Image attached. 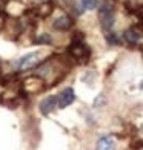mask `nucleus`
<instances>
[{
	"instance_id": "f257e3e1",
	"label": "nucleus",
	"mask_w": 143,
	"mask_h": 150,
	"mask_svg": "<svg viewBox=\"0 0 143 150\" xmlns=\"http://www.w3.org/2000/svg\"><path fill=\"white\" fill-rule=\"evenodd\" d=\"M68 51H69L71 57L74 60H77V61H86L91 57V49L86 46L83 38H74Z\"/></svg>"
},
{
	"instance_id": "f03ea898",
	"label": "nucleus",
	"mask_w": 143,
	"mask_h": 150,
	"mask_svg": "<svg viewBox=\"0 0 143 150\" xmlns=\"http://www.w3.org/2000/svg\"><path fill=\"white\" fill-rule=\"evenodd\" d=\"M99 20H100V25L103 26V29H111L112 25H114V6L111 2H103L99 8Z\"/></svg>"
},
{
	"instance_id": "7ed1b4c3",
	"label": "nucleus",
	"mask_w": 143,
	"mask_h": 150,
	"mask_svg": "<svg viewBox=\"0 0 143 150\" xmlns=\"http://www.w3.org/2000/svg\"><path fill=\"white\" fill-rule=\"evenodd\" d=\"M39 58H40V54L39 52H31V54H25L23 57H20L14 66L17 71H28V69H32L39 64Z\"/></svg>"
},
{
	"instance_id": "20e7f679",
	"label": "nucleus",
	"mask_w": 143,
	"mask_h": 150,
	"mask_svg": "<svg viewBox=\"0 0 143 150\" xmlns=\"http://www.w3.org/2000/svg\"><path fill=\"white\" fill-rule=\"evenodd\" d=\"M57 101H59V107L65 109L76 101V92H74L72 87H65V89L57 95Z\"/></svg>"
},
{
	"instance_id": "39448f33",
	"label": "nucleus",
	"mask_w": 143,
	"mask_h": 150,
	"mask_svg": "<svg viewBox=\"0 0 143 150\" xmlns=\"http://www.w3.org/2000/svg\"><path fill=\"white\" fill-rule=\"evenodd\" d=\"M59 106V101H57V97H54V95H49V97H46L45 100H42V103H40L39 109L40 112L43 115H49L56 110V107Z\"/></svg>"
},
{
	"instance_id": "423d86ee",
	"label": "nucleus",
	"mask_w": 143,
	"mask_h": 150,
	"mask_svg": "<svg viewBox=\"0 0 143 150\" xmlns=\"http://www.w3.org/2000/svg\"><path fill=\"white\" fill-rule=\"evenodd\" d=\"M71 26H72V18L68 14L60 16L59 18L54 20V23H52V28L56 31H68Z\"/></svg>"
},
{
	"instance_id": "0eeeda50",
	"label": "nucleus",
	"mask_w": 143,
	"mask_h": 150,
	"mask_svg": "<svg viewBox=\"0 0 143 150\" xmlns=\"http://www.w3.org/2000/svg\"><path fill=\"white\" fill-rule=\"evenodd\" d=\"M95 150H115V141L109 135L100 136L97 141V146H95Z\"/></svg>"
},
{
	"instance_id": "6e6552de",
	"label": "nucleus",
	"mask_w": 143,
	"mask_h": 150,
	"mask_svg": "<svg viewBox=\"0 0 143 150\" xmlns=\"http://www.w3.org/2000/svg\"><path fill=\"white\" fill-rule=\"evenodd\" d=\"M123 37L125 40L129 43V45H137L139 43V40H140V35H139V32L135 31L134 28H129L123 32Z\"/></svg>"
},
{
	"instance_id": "1a4fd4ad",
	"label": "nucleus",
	"mask_w": 143,
	"mask_h": 150,
	"mask_svg": "<svg viewBox=\"0 0 143 150\" xmlns=\"http://www.w3.org/2000/svg\"><path fill=\"white\" fill-rule=\"evenodd\" d=\"M80 5L83 9H88V11H92L99 6V0H80Z\"/></svg>"
},
{
	"instance_id": "9d476101",
	"label": "nucleus",
	"mask_w": 143,
	"mask_h": 150,
	"mask_svg": "<svg viewBox=\"0 0 143 150\" xmlns=\"http://www.w3.org/2000/svg\"><path fill=\"white\" fill-rule=\"evenodd\" d=\"M51 42H52V40H51V37L48 35V34H43V35H40V37L36 40L37 45H49Z\"/></svg>"
},
{
	"instance_id": "9b49d317",
	"label": "nucleus",
	"mask_w": 143,
	"mask_h": 150,
	"mask_svg": "<svg viewBox=\"0 0 143 150\" xmlns=\"http://www.w3.org/2000/svg\"><path fill=\"white\" fill-rule=\"evenodd\" d=\"M108 43H111V45H119V40H117V35L115 34H108Z\"/></svg>"
},
{
	"instance_id": "f8f14e48",
	"label": "nucleus",
	"mask_w": 143,
	"mask_h": 150,
	"mask_svg": "<svg viewBox=\"0 0 143 150\" xmlns=\"http://www.w3.org/2000/svg\"><path fill=\"white\" fill-rule=\"evenodd\" d=\"M140 130L143 132V122H142V126H140Z\"/></svg>"
}]
</instances>
